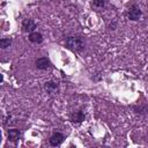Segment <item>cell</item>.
<instances>
[{"label":"cell","mask_w":148,"mask_h":148,"mask_svg":"<svg viewBox=\"0 0 148 148\" xmlns=\"http://www.w3.org/2000/svg\"><path fill=\"white\" fill-rule=\"evenodd\" d=\"M66 45L72 51L80 52L84 49V40L81 36H69L66 38Z\"/></svg>","instance_id":"1"},{"label":"cell","mask_w":148,"mask_h":148,"mask_svg":"<svg viewBox=\"0 0 148 148\" xmlns=\"http://www.w3.org/2000/svg\"><path fill=\"white\" fill-rule=\"evenodd\" d=\"M141 14H142V13H141V9H140L138 6H135V5L131 6V7L128 8V12H127V16H128V18L132 20V21L139 20L140 16H141Z\"/></svg>","instance_id":"2"},{"label":"cell","mask_w":148,"mask_h":148,"mask_svg":"<svg viewBox=\"0 0 148 148\" xmlns=\"http://www.w3.org/2000/svg\"><path fill=\"white\" fill-rule=\"evenodd\" d=\"M22 28L27 32H34V30L37 28V25L31 18H24L22 22Z\"/></svg>","instance_id":"3"},{"label":"cell","mask_w":148,"mask_h":148,"mask_svg":"<svg viewBox=\"0 0 148 148\" xmlns=\"http://www.w3.org/2000/svg\"><path fill=\"white\" fill-rule=\"evenodd\" d=\"M64 141V135L59 132H56L54 134H52V136L50 138V145L53 147H58L61 145V142Z\"/></svg>","instance_id":"4"},{"label":"cell","mask_w":148,"mask_h":148,"mask_svg":"<svg viewBox=\"0 0 148 148\" xmlns=\"http://www.w3.org/2000/svg\"><path fill=\"white\" fill-rule=\"evenodd\" d=\"M36 67L38 68V69H42V71H44V69H47L49 67H50V65H51V62H50V60L47 59V58H39V59H37L36 60Z\"/></svg>","instance_id":"5"},{"label":"cell","mask_w":148,"mask_h":148,"mask_svg":"<svg viewBox=\"0 0 148 148\" xmlns=\"http://www.w3.org/2000/svg\"><path fill=\"white\" fill-rule=\"evenodd\" d=\"M28 39L31 42V43H35V44H40L43 42V36L40 32H37V31H34V32H30Z\"/></svg>","instance_id":"6"},{"label":"cell","mask_w":148,"mask_h":148,"mask_svg":"<svg viewBox=\"0 0 148 148\" xmlns=\"http://www.w3.org/2000/svg\"><path fill=\"white\" fill-rule=\"evenodd\" d=\"M71 119L73 123H81L84 120V113L82 110H79V111H75L74 113H72L71 116Z\"/></svg>","instance_id":"7"},{"label":"cell","mask_w":148,"mask_h":148,"mask_svg":"<svg viewBox=\"0 0 148 148\" xmlns=\"http://www.w3.org/2000/svg\"><path fill=\"white\" fill-rule=\"evenodd\" d=\"M20 136H21V133H20V131H18V130L12 128V130H9V131H8V139H9L10 141L15 142V141H17V140L20 139Z\"/></svg>","instance_id":"8"},{"label":"cell","mask_w":148,"mask_h":148,"mask_svg":"<svg viewBox=\"0 0 148 148\" xmlns=\"http://www.w3.org/2000/svg\"><path fill=\"white\" fill-rule=\"evenodd\" d=\"M45 89H46V91L50 92V94L56 92V91L58 90V84H57L56 82H53V81H49V82L45 83Z\"/></svg>","instance_id":"9"},{"label":"cell","mask_w":148,"mask_h":148,"mask_svg":"<svg viewBox=\"0 0 148 148\" xmlns=\"http://www.w3.org/2000/svg\"><path fill=\"white\" fill-rule=\"evenodd\" d=\"M12 44V39L10 38H1L0 39V46L2 49H7L8 46H10Z\"/></svg>","instance_id":"10"},{"label":"cell","mask_w":148,"mask_h":148,"mask_svg":"<svg viewBox=\"0 0 148 148\" xmlns=\"http://www.w3.org/2000/svg\"><path fill=\"white\" fill-rule=\"evenodd\" d=\"M104 3H105L104 0H92V5L97 8H102L104 6Z\"/></svg>","instance_id":"11"}]
</instances>
